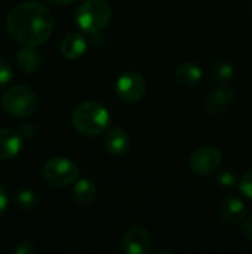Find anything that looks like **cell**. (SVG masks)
Wrapping results in <instances>:
<instances>
[{"instance_id":"cell-1","label":"cell","mask_w":252,"mask_h":254,"mask_svg":"<svg viewBox=\"0 0 252 254\" xmlns=\"http://www.w3.org/2000/svg\"><path fill=\"white\" fill-rule=\"evenodd\" d=\"M53 16L50 10L39 1H24L16 4L6 18L7 33L24 46H40L52 34Z\"/></svg>"},{"instance_id":"cell-2","label":"cell","mask_w":252,"mask_h":254,"mask_svg":"<svg viewBox=\"0 0 252 254\" xmlns=\"http://www.w3.org/2000/svg\"><path fill=\"white\" fill-rule=\"evenodd\" d=\"M71 124L79 134L97 137L108 128L110 113L97 101H85L74 109L71 115Z\"/></svg>"},{"instance_id":"cell-3","label":"cell","mask_w":252,"mask_h":254,"mask_svg":"<svg viewBox=\"0 0 252 254\" xmlns=\"http://www.w3.org/2000/svg\"><path fill=\"white\" fill-rule=\"evenodd\" d=\"M111 19V7L105 0H85L76 10L77 25L91 34L101 31Z\"/></svg>"},{"instance_id":"cell-4","label":"cell","mask_w":252,"mask_h":254,"mask_svg":"<svg viewBox=\"0 0 252 254\" xmlns=\"http://www.w3.org/2000/svg\"><path fill=\"white\" fill-rule=\"evenodd\" d=\"M3 109L15 118H28L36 113L39 107L37 95L24 85L9 88L1 97Z\"/></svg>"},{"instance_id":"cell-5","label":"cell","mask_w":252,"mask_h":254,"mask_svg":"<svg viewBox=\"0 0 252 254\" xmlns=\"http://www.w3.org/2000/svg\"><path fill=\"white\" fill-rule=\"evenodd\" d=\"M42 176L45 182L53 188H67L77 182L80 171L71 159L56 156L45 162L42 168Z\"/></svg>"},{"instance_id":"cell-6","label":"cell","mask_w":252,"mask_h":254,"mask_svg":"<svg viewBox=\"0 0 252 254\" xmlns=\"http://www.w3.org/2000/svg\"><path fill=\"white\" fill-rule=\"evenodd\" d=\"M221 164V152L214 146L198 147L189 159L190 170L198 176H208L218 170Z\"/></svg>"},{"instance_id":"cell-7","label":"cell","mask_w":252,"mask_h":254,"mask_svg":"<svg viewBox=\"0 0 252 254\" xmlns=\"http://www.w3.org/2000/svg\"><path fill=\"white\" fill-rule=\"evenodd\" d=\"M116 92L120 100L126 103H135L146 92V80L137 71H126L117 79Z\"/></svg>"},{"instance_id":"cell-8","label":"cell","mask_w":252,"mask_h":254,"mask_svg":"<svg viewBox=\"0 0 252 254\" xmlns=\"http://www.w3.org/2000/svg\"><path fill=\"white\" fill-rule=\"evenodd\" d=\"M123 250L128 254H149L151 250V237L143 226H131L122 238Z\"/></svg>"},{"instance_id":"cell-9","label":"cell","mask_w":252,"mask_h":254,"mask_svg":"<svg viewBox=\"0 0 252 254\" xmlns=\"http://www.w3.org/2000/svg\"><path fill=\"white\" fill-rule=\"evenodd\" d=\"M233 98H235V95H233V91L230 88L220 86V88L212 89L206 95V98L203 101V106L209 113L221 115V113H224V112H227L230 109V106L233 103Z\"/></svg>"},{"instance_id":"cell-10","label":"cell","mask_w":252,"mask_h":254,"mask_svg":"<svg viewBox=\"0 0 252 254\" xmlns=\"http://www.w3.org/2000/svg\"><path fill=\"white\" fill-rule=\"evenodd\" d=\"M104 147L113 156H123L131 149V138L128 132L119 127L108 129L104 137Z\"/></svg>"},{"instance_id":"cell-11","label":"cell","mask_w":252,"mask_h":254,"mask_svg":"<svg viewBox=\"0 0 252 254\" xmlns=\"http://www.w3.org/2000/svg\"><path fill=\"white\" fill-rule=\"evenodd\" d=\"M221 217L229 225H239L245 219V204L235 195H227L220 205Z\"/></svg>"},{"instance_id":"cell-12","label":"cell","mask_w":252,"mask_h":254,"mask_svg":"<svg viewBox=\"0 0 252 254\" xmlns=\"http://www.w3.org/2000/svg\"><path fill=\"white\" fill-rule=\"evenodd\" d=\"M22 138L9 128H0V161H12L21 152Z\"/></svg>"},{"instance_id":"cell-13","label":"cell","mask_w":252,"mask_h":254,"mask_svg":"<svg viewBox=\"0 0 252 254\" xmlns=\"http://www.w3.org/2000/svg\"><path fill=\"white\" fill-rule=\"evenodd\" d=\"M86 48H88L86 39L80 33H68L59 45L61 55L67 60L80 58L86 52Z\"/></svg>"},{"instance_id":"cell-14","label":"cell","mask_w":252,"mask_h":254,"mask_svg":"<svg viewBox=\"0 0 252 254\" xmlns=\"http://www.w3.org/2000/svg\"><path fill=\"white\" fill-rule=\"evenodd\" d=\"M97 186L89 179H80L74 183L73 196L80 205H89L97 199Z\"/></svg>"},{"instance_id":"cell-15","label":"cell","mask_w":252,"mask_h":254,"mask_svg":"<svg viewBox=\"0 0 252 254\" xmlns=\"http://www.w3.org/2000/svg\"><path fill=\"white\" fill-rule=\"evenodd\" d=\"M16 64L24 73H31L42 64V55L31 46H25L16 54Z\"/></svg>"},{"instance_id":"cell-16","label":"cell","mask_w":252,"mask_h":254,"mask_svg":"<svg viewBox=\"0 0 252 254\" xmlns=\"http://www.w3.org/2000/svg\"><path fill=\"white\" fill-rule=\"evenodd\" d=\"M175 77L180 83H183L186 86H192V85H196L202 79V70L196 63L187 61L177 67Z\"/></svg>"},{"instance_id":"cell-17","label":"cell","mask_w":252,"mask_h":254,"mask_svg":"<svg viewBox=\"0 0 252 254\" xmlns=\"http://www.w3.org/2000/svg\"><path fill=\"white\" fill-rule=\"evenodd\" d=\"M15 201H16L18 208H21L24 211H31V210H34L37 207V196H36V193L31 192V190H27V189L18 192Z\"/></svg>"},{"instance_id":"cell-18","label":"cell","mask_w":252,"mask_h":254,"mask_svg":"<svg viewBox=\"0 0 252 254\" xmlns=\"http://www.w3.org/2000/svg\"><path fill=\"white\" fill-rule=\"evenodd\" d=\"M214 74H215V79L221 83H227L232 77H233V67L230 63H218L215 67H214Z\"/></svg>"},{"instance_id":"cell-19","label":"cell","mask_w":252,"mask_h":254,"mask_svg":"<svg viewBox=\"0 0 252 254\" xmlns=\"http://www.w3.org/2000/svg\"><path fill=\"white\" fill-rule=\"evenodd\" d=\"M239 190L242 192L244 196H247L248 199H252V168L248 170L239 182Z\"/></svg>"},{"instance_id":"cell-20","label":"cell","mask_w":252,"mask_h":254,"mask_svg":"<svg viewBox=\"0 0 252 254\" xmlns=\"http://www.w3.org/2000/svg\"><path fill=\"white\" fill-rule=\"evenodd\" d=\"M12 76H13V71H12L10 64L6 60L0 58V88H4L12 80Z\"/></svg>"},{"instance_id":"cell-21","label":"cell","mask_w":252,"mask_h":254,"mask_svg":"<svg viewBox=\"0 0 252 254\" xmlns=\"http://www.w3.org/2000/svg\"><path fill=\"white\" fill-rule=\"evenodd\" d=\"M217 183L221 188H232L236 183L235 174L232 171H229V170H224V171L217 174Z\"/></svg>"},{"instance_id":"cell-22","label":"cell","mask_w":252,"mask_h":254,"mask_svg":"<svg viewBox=\"0 0 252 254\" xmlns=\"http://www.w3.org/2000/svg\"><path fill=\"white\" fill-rule=\"evenodd\" d=\"M13 253L15 254H34L36 253V247H34V244H33L31 241H22V243H19V244L15 247Z\"/></svg>"},{"instance_id":"cell-23","label":"cell","mask_w":252,"mask_h":254,"mask_svg":"<svg viewBox=\"0 0 252 254\" xmlns=\"http://www.w3.org/2000/svg\"><path fill=\"white\" fill-rule=\"evenodd\" d=\"M242 232L248 240H252V214L245 216V219L242 220Z\"/></svg>"},{"instance_id":"cell-24","label":"cell","mask_w":252,"mask_h":254,"mask_svg":"<svg viewBox=\"0 0 252 254\" xmlns=\"http://www.w3.org/2000/svg\"><path fill=\"white\" fill-rule=\"evenodd\" d=\"M6 208H7V195L4 188L0 185V217L6 213Z\"/></svg>"},{"instance_id":"cell-25","label":"cell","mask_w":252,"mask_h":254,"mask_svg":"<svg viewBox=\"0 0 252 254\" xmlns=\"http://www.w3.org/2000/svg\"><path fill=\"white\" fill-rule=\"evenodd\" d=\"M34 134H36V128H34L33 125H30V124L22 125V128H21V135H24L25 138H33Z\"/></svg>"},{"instance_id":"cell-26","label":"cell","mask_w":252,"mask_h":254,"mask_svg":"<svg viewBox=\"0 0 252 254\" xmlns=\"http://www.w3.org/2000/svg\"><path fill=\"white\" fill-rule=\"evenodd\" d=\"M46 1H49L50 4H55V6H65V4H70L76 0H46Z\"/></svg>"}]
</instances>
